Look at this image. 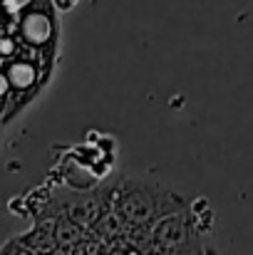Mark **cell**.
I'll list each match as a JSON object with an SVG mask.
<instances>
[{
    "label": "cell",
    "instance_id": "4",
    "mask_svg": "<svg viewBox=\"0 0 253 255\" xmlns=\"http://www.w3.org/2000/svg\"><path fill=\"white\" fill-rule=\"evenodd\" d=\"M22 246H27L35 255H57V241H55V228H52V218H37L35 226L17 236Z\"/></svg>",
    "mask_w": 253,
    "mask_h": 255
},
{
    "label": "cell",
    "instance_id": "9",
    "mask_svg": "<svg viewBox=\"0 0 253 255\" xmlns=\"http://www.w3.org/2000/svg\"><path fill=\"white\" fill-rule=\"evenodd\" d=\"M77 2H80V0H52V5L57 7V12H67V10H72Z\"/></svg>",
    "mask_w": 253,
    "mask_h": 255
},
{
    "label": "cell",
    "instance_id": "6",
    "mask_svg": "<svg viewBox=\"0 0 253 255\" xmlns=\"http://www.w3.org/2000/svg\"><path fill=\"white\" fill-rule=\"evenodd\" d=\"M52 228H55V241H57V253H65L67 248H72L75 243H80L87 236V228L70 221V218H52Z\"/></svg>",
    "mask_w": 253,
    "mask_h": 255
},
{
    "label": "cell",
    "instance_id": "2",
    "mask_svg": "<svg viewBox=\"0 0 253 255\" xmlns=\"http://www.w3.org/2000/svg\"><path fill=\"white\" fill-rule=\"evenodd\" d=\"M117 183L112 186H57L50 191L47 201L40 203L32 216L37 218H70L89 228L102 213L112 208Z\"/></svg>",
    "mask_w": 253,
    "mask_h": 255
},
{
    "label": "cell",
    "instance_id": "8",
    "mask_svg": "<svg viewBox=\"0 0 253 255\" xmlns=\"http://www.w3.org/2000/svg\"><path fill=\"white\" fill-rule=\"evenodd\" d=\"M0 255H35L27 246H22L20 243V238L15 236V238H10V241H5L2 246H0Z\"/></svg>",
    "mask_w": 253,
    "mask_h": 255
},
{
    "label": "cell",
    "instance_id": "5",
    "mask_svg": "<svg viewBox=\"0 0 253 255\" xmlns=\"http://www.w3.org/2000/svg\"><path fill=\"white\" fill-rule=\"evenodd\" d=\"M124 228H127V223L119 218V213H117L114 208H109L107 213H102V216L87 228V233H89L92 238L102 241V243L109 248L114 241H119V238L124 236Z\"/></svg>",
    "mask_w": 253,
    "mask_h": 255
},
{
    "label": "cell",
    "instance_id": "7",
    "mask_svg": "<svg viewBox=\"0 0 253 255\" xmlns=\"http://www.w3.org/2000/svg\"><path fill=\"white\" fill-rule=\"evenodd\" d=\"M60 255H107V246L87 233L80 243H75L72 248H67L65 253H60Z\"/></svg>",
    "mask_w": 253,
    "mask_h": 255
},
{
    "label": "cell",
    "instance_id": "3",
    "mask_svg": "<svg viewBox=\"0 0 253 255\" xmlns=\"http://www.w3.org/2000/svg\"><path fill=\"white\" fill-rule=\"evenodd\" d=\"M15 37L40 55V70L50 75L60 42V20L52 0H27L17 10Z\"/></svg>",
    "mask_w": 253,
    "mask_h": 255
},
{
    "label": "cell",
    "instance_id": "1",
    "mask_svg": "<svg viewBox=\"0 0 253 255\" xmlns=\"http://www.w3.org/2000/svg\"><path fill=\"white\" fill-rule=\"evenodd\" d=\"M189 203L191 201L164 178L152 173H139L117 181L112 208L119 213V218L127 226H142V223H154Z\"/></svg>",
    "mask_w": 253,
    "mask_h": 255
}]
</instances>
